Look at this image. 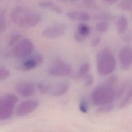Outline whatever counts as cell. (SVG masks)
I'll return each mask as SVG.
<instances>
[{
	"label": "cell",
	"instance_id": "6da1fadb",
	"mask_svg": "<svg viewBox=\"0 0 132 132\" xmlns=\"http://www.w3.org/2000/svg\"><path fill=\"white\" fill-rule=\"evenodd\" d=\"M12 22L22 27L36 26L41 20V14L27 10L24 7H18L10 13Z\"/></svg>",
	"mask_w": 132,
	"mask_h": 132
},
{
	"label": "cell",
	"instance_id": "7a4b0ae2",
	"mask_svg": "<svg viewBox=\"0 0 132 132\" xmlns=\"http://www.w3.org/2000/svg\"><path fill=\"white\" fill-rule=\"evenodd\" d=\"M96 61L97 72L101 76L110 74L116 69L115 57L108 47L104 48L98 52Z\"/></svg>",
	"mask_w": 132,
	"mask_h": 132
},
{
	"label": "cell",
	"instance_id": "3957f363",
	"mask_svg": "<svg viewBox=\"0 0 132 132\" xmlns=\"http://www.w3.org/2000/svg\"><path fill=\"white\" fill-rule=\"evenodd\" d=\"M117 91L114 87L105 84L93 89L91 94L92 104L95 106L112 103L116 99Z\"/></svg>",
	"mask_w": 132,
	"mask_h": 132
},
{
	"label": "cell",
	"instance_id": "277c9868",
	"mask_svg": "<svg viewBox=\"0 0 132 132\" xmlns=\"http://www.w3.org/2000/svg\"><path fill=\"white\" fill-rule=\"evenodd\" d=\"M18 101V97L12 93L7 94L0 99V121L11 117Z\"/></svg>",
	"mask_w": 132,
	"mask_h": 132
},
{
	"label": "cell",
	"instance_id": "5b68a950",
	"mask_svg": "<svg viewBox=\"0 0 132 132\" xmlns=\"http://www.w3.org/2000/svg\"><path fill=\"white\" fill-rule=\"evenodd\" d=\"M34 45L29 39L20 40L14 46L12 51L15 57L19 58L28 57L34 51Z\"/></svg>",
	"mask_w": 132,
	"mask_h": 132
},
{
	"label": "cell",
	"instance_id": "8992f818",
	"mask_svg": "<svg viewBox=\"0 0 132 132\" xmlns=\"http://www.w3.org/2000/svg\"><path fill=\"white\" fill-rule=\"evenodd\" d=\"M73 72L72 66L60 60H56L48 69V73L54 76H67Z\"/></svg>",
	"mask_w": 132,
	"mask_h": 132
},
{
	"label": "cell",
	"instance_id": "52a82bcc",
	"mask_svg": "<svg viewBox=\"0 0 132 132\" xmlns=\"http://www.w3.org/2000/svg\"><path fill=\"white\" fill-rule=\"evenodd\" d=\"M39 104V102L36 100L25 101L18 105L15 110V115L19 117L27 116L33 112Z\"/></svg>",
	"mask_w": 132,
	"mask_h": 132
},
{
	"label": "cell",
	"instance_id": "ba28073f",
	"mask_svg": "<svg viewBox=\"0 0 132 132\" xmlns=\"http://www.w3.org/2000/svg\"><path fill=\"white\" fill-rule=\"evenodd\" d=\"M66 26L63 24H56L44 29L42 35L49 39H57L62 37L65 34Z\"/></svg>",
	"mask_w": 132,
	"mask_h": 132
},
{
	"label": "cell",
	"instance_id": "9c48e42d",
	"mask_svg": "<svg viewBox=\"0 0 132 132\" xmlns=\"http://www.w3.org/2000/svg\"><path fill=\"white\" fill-rule=\"evenodd\" d=\"M119 59L122 68L130 67L132 64V48L127 46L122 47L119 53Z\"/></svg>",
	"mask_w": 132,
	"mask_h": 132
},
{
	"label": "cell",
	"instance_id": "30bf717a",
	"mask_svg": "<svg viewBox=\"0 0 132 132\" xmlns=\"http://www.w3.org/2000/svg\"><path fill=\"white\" fill-rule=\"evenodd\" d=\"M43 61V58L41 55H36L25 60L22 63L21 68L24 71L32 70L41 65Z\"/></svg>",
	"mask_w": 132,
	"mask_h": 132
},
{
	"label": "cell",
	"instance_id": "8fae6325",
	"mask_svg": "<svg viewBox=\"0 0 132 132\" xmlns=\"http://www.w3.org/2000/svg\"><path fill=\"white\" fill-rule=\"evenodd\" d=\"M91 28L86 24L81 23H79L74 32V38L77 42H82L91 34Z\"/></svg>",
	"mask_w": 132,
	"mask_h": 132
},
{
	"label": "cell",
	"instance_id": "7c38bea8",
	"mask_svg": "<svg viewBox=\"0 0 132 132\" xmlns=\"http://www.w3.org/2000/svg\"><path fill=\"white\" fill-rule=\"evenodd\" d=\"M15 89L19 94L24 97L31 96L35 92V85L32 83L28 82L18 84L15 86Z\"/></svg>",
	"mask_w": 132,
	"mask_h": 132
},
{
	"label": "cell",
	"instance_id": "4fadbf2b",
	"mask_svg": "<svg viewBox=\"0 0 132 132\" xmlns=\"http://www.w3.org/2000/svg\"><path fill=\"white\" fill-rule=\"evenodd\" d=\"M69 85L68 83L63 82L56 85L54 88L52 87L50 93L55 97H59L64 95L68 91Z\"/></svg>",
	"mask_w": 132,
	"mask_h": 132
},
{
	"label": "cell",
	"instance_id": "5bb4252c",
	"mask_svg": "<svg viewBox=\"0 0 132 132\" xmlns=\"http://www.w3.org/2000/svg\"><path fill=\"white\" fill-rule=\"evenodd\" d=\"M132 101V84L123 95L119 102V107L120 108L125 107Z\"/></svg>",
	"mask_w": 132,
	"mask_h": 132
},
{
	"label": "cell",
	"instance_id": "9a60e30c",
	"mask_svg": "<svg viewBox=\"0 0 132 132\" xmlns=\"http://www.w3.org/2000/svg\"><path fill=\"white\" fill-rule=\"evenodd\" d=\"M116 26L117 31L119 33H124L128 27V21L124 15L120 16L117 20Z\"/></svg>",
	"mask_w": 132,
	"mask_h": 132
},
{
	"label": "cell",
	"instance_id": "2e32d148",
	"mask_svg": "<svg viewBox=\"0 0 132 132\" xmlns=\"http://www.w3.org/2000/svg\"><path fill=\"white\" fill-rule=\"evenodd\" d=\"M132 84V82L129 80L125 81L119 87V90L117 91L116 99H121L130 85Z\"/></svg>",
	"mask_w": 132,
	"mask_h": 132
},
{
	"label": "cell",
	"instance_id": "e0dca14e",
	"mask_svg": "<svg viewBox=\"0 0 132 132\" xmlns=\"http://www.w3.org/2000/svg\"><path fill=\"white\" fill-rule=\"evenodd\" d=\"M113 108L114 105L112 103L102 105L99 106V107L96 109V113L99 114L109 113L111 112Z\"/></svg>",
	"mask_w": 132,
	"mask_h": 132
},
{
	"label": "cell",
	"instance_id": "ac0fdd59",
	"mask_svg": "<svg viewBox=\"0 0 132 132\" xmlns=\"http://www.w3.org/2000/svg\"><path fill=\"white\" fill-rule=\"evenodd\" d=\"M90 69V64L89 63L85 62L80 67L79 71L75 75L76 78H80L85 77L88 74L89 70Z\"/></svg>",
	"mask_w": 132,
	"mask_h": 132
},
{
	"label": "cell",
	"instance_id": "d6986e66",
	"mask_svg": "<svg viewBox=\"0 0 132 132\" xmlns=\"http://www.w3.org/2000/svg\"><path fill=\"white\" fill-rule=\"evenodd\" d=\"M37 87L41 94H46L51 92L52 86L45 83L38 82L37 84Z\"/></svg>",
	"mask_w": 132,
	"mask_h": 132
},
{
	"label": "cell",
	"instance_id": "ffe728a7",
	"mask_svg": "<svg viewBox=\"0 0 132 132\" xmlns=\"http://www.w3.org/2000/svg\"><path fill=\"white\" fill-rule=\"evenodd\" d=\"M40 6L41 7L43 8H46V9H51L52 10L58 13H61V10L57 7V6H55L54 4L51 2H43L40 4Z\"/></svg>",
	"mask_w": 132,
	"mask_h": 132
},
{
	"label": "cell",
	"instance_id": "44dd1931",
	"mask_svg": "<svg viewBox=\"0 0 132 132\" xmlns=\"http://www.w3.org/2000/svg\"><path fill=\"white\" fill-rule=\"evenodd\" d=\"M91 19L90 14L85 11H80L76 12V20H78L80 22H87Z\"/></svg>",
	"mask_w": 132,
	"mask_h": 132
},
{
	"label": "cell",
	"instance_id": "7402d4cb",
	"mask_svg": "<svg viewBox=\"0 0 132 132\" xmlns=\"http://www.w3.org/2000/svg\"><path fill=\"white\" fill-rule=\"evenodd\" d=\"M109 28L108 24L105 21H101L96 23L95 29L98 32L104 33L106 32Z\"/></svg>",
	"mask_w": 132,
	"mask_h": 132
},
{
	"label": "cell",
	"instance_id": "603a6c76",
	"mask_svg": "<svg viewBox=\"0 0 132 132\" xmlns=\"http://www.w3.org/2000/svg\"><path fill=\"white\" fill-rule=\"evenodd\" d=\"M22 36L20 34H16L11 36L8 40V46H14L20 40H21Z\"/></svg>",
	"mask_w": 132,
	"mask_h": 132
},
{
	"label": "cell",
	"instance_id": "cb8c5ba5",
	"mask_svg": "<svg viewBox=\"0 0 132 132\" xmlns=\"http://www.w3.org/2000/svg\"><path fill=\"white\" fill-rule=\"evenodd\" d=\"M10 75V71L9 70L4 67H0V80L7 79Z\"/></svg>",
	"mask_w": 132,
	"mask_h": 132
},
{
	"label": "cell",
	"instance_id": "d4e9b609",
	"mask_svg": "<svg viewBox=\"0 0 132 132\" xmlns=\"http://www.w3.org/2000/svg\"><path fill=\"white\" fill-rule=\"evenodd\" d=\"M79 108L81 112L82 113H87L89 110V105L87 101L83 99L82 100L79 105Z\"/></svg>",
	"mask_w": 132,
	"mask_h": 132
},
{
	"label": "cell",
	"instance_id": "484cf974",
	"mask_svg": "<svg viewBox=\"0 0 132 132\" xmlns=\"http://www.w3.org/2000/svg\"><path fill=\"white\" fill-rule=\"evenodd\" d=\"M6 29V21L4 14L0 12V33L3 32Z\"/></svg>",
	"mask_w": 132,
	"mask_h": 132
},
{
	"label": "cell",
	"instance_id": "4316f807",
	"mask_svg": "<svg viewBox=\"0 0 132 132\" xmlns=\"http://www.w3.org/2000/svg\"><path fill=\"white\" fill-rule=\"evenodd\" d=\"M94 78L91 74H87L84 77V85L86 87H88L93 84Z\"/></svg>",
	"mask_w": 132,
	"mask_h": 132
},
{
	"label": "cell",
	"instance_id": "83f0119b",
	"mask_svg": "<svg viewBox=\"0 0 132 132\" xmlns=\"http://www.w3.org/2000/svg\"><path fill=\"white\" fill-rule=\"evenodd\" d=\"M118 80V77L116 75H112L109 77L106 80L105 84L114 87V85L117 83Z\"/></svg>",
	"mask_w": 132,
	"mask_h": 132
},
{
	"label": "cell",
	"instance_id": "f1b7e54d",
	"mask_svg": "<svg viewBox=\"0 0 132 132\" xmlns=\"http://www.w3.org/2000/svg\"><path fill=\"white\" fill-rule=\"evenodd\" d=\"M101 41V38L100 37H96L94 38L91 42V45L92 47H95L98 46V45L100 43Z\"/></svg>",
	"mask_w": 132,
	"mask_h": 132
},
{
	"label": "cell",
	"instance_id": "f546056e",
	"mask_svg": "<svg viewBox=\"0 0 132 132\" xmlns=\"http://www.w3.org/2000/svg\"><path fill=\"white\" fill-rule=\"evenodd\" d=\"M76 12L77 11H73V12H69V13H68L67 15L68 16V18L71 20H76Z\"/></svg>",
	"mask_w": 132,
	"mask_h": 132
},
{
	"label": "cell",
	"instance_id": "4dcf8cb0",
	"mask_svg": "<svg viewBox=\"0 0 132 132\" xmlns=\"http://www.w3.org/2000/svg\"><path fill=\"white\" fill-rule=\"evenodd\" d=\"M85 4L89 7H91L93 5L94 3V0H83Z\"/></svg>",
	"mask_w": 132,
	"mask_h": 132
},
{
	"label": "cell",
	"instance_id": "1f68e13d",
	"mask_svg": "<svg viewBox=\"0 0 132 132\" xmlns=\"http://www.w3.org/2000/svg\"><path fill=\"white\" fill-rule=\"evenodd\" d=\"M104 1H105V2L108 3V4H113L115 2H116L118 0H103Z\"/></svg>",
	"mask_w": 132,
	"mask_h": 132
}]
</instances>
